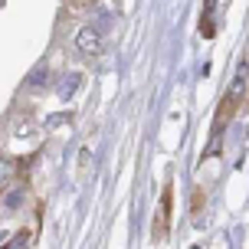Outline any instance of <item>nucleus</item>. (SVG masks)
Listing matches in <instances>:
<instances>
[{
	"mask_svg": "<svg viewBox=\"0 0 249 249\" xmlns=\"http://www.w3.org/2000/svg\"><path fill=\"white\" fill-rule=\"evenodd\" d=\"M75 50L82 53V56H99L102 53V33L92 30V26H82L75 33Z\"/></svg>",
	"mask_w": 249,
	"mask_h": 249,
	"instance_id": "1",
	"label": "nucleus"
},
{
	"mask_svg": "<svg viewBox=\"0 0 249 249\" xmlns=\"http://www.w3.org/2000/svg\"><path fill=\"white\" fill-rule=\"evenodd\" d=\"M13 171H17V164H13L10 158H0V187H7V184H10Z\"/></svg>",
	"mask_w": 249,
	"mask_h": 249,
	"instance_id": "2",
	"label": "nucleus"
},
{
	"mask_svg": "<svg viewBox=\"0 0 249 249\" xmlns=\"http://www.w3.org/2000/svg\"><path fill=\"white\" fill-rule=\"evenodd\" d=\"M200 26H203V30H200L203 36H213V33H216V30H213V23H210V7L203 10V20H200Z\"/></svg>",
	"mask_w": 249,
	"mask_h": 249,
	"instance_id": "3",
	"label": "nucleus"
},
{
	"mask_svg": "<svg viewBox=\"0 0 249 249\" xmlns=\"http://www.w3.org/2000/svg\"><path fill=\"white\" fill-rule=\"evenodd\" d=\"M75 82H79V79H75V75H69V79H66V86H62V95H69V92L75 89Z\"/></svg>",
	"mask_w": 249,
	"mask_h": 249,
	"instance_id": "4",
	"label": "nucleus"
}]
</instances>
